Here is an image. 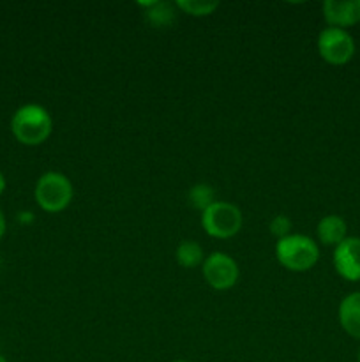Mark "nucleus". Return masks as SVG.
<instances>
[{"label":"nucleus","mask_w":360,"mask_h":362,"mask_svg":"<svg viewBox=\"0 0 360 362\" xmlns=\"http://www.w3.org/2000/svg\"><path fill=\"white\" fill-rule=\"evenodd\" d=\"M11 131L20 144L34 147L48 140L53 131V119L42 106L25 105L13 115Z\"/></svg>","instance_id":"1"},{"label":"nucleus","mask_w":360,"mask_h":362,"mask_svg":"<svg viewBox=\"0 0 360 362\" xmlns=\"http://www.w3.org/2000/svg\"><path fill=\"white\" fill-rule=\"evenodd\" d=\"M275 257L279 264L293 272H306L316 265L320 258V247L311 237L302 233H292L284 239L277 240Z\"/></svg>","instance_id":"2"},{"label":"nucleus","mask_w":360,"mask_h":362,"mask_svg":"<svg viewBox=\"0 0 360 362\" xmlns=\"http://www.w3.org/2000/svg\"><path fill=\"white\" fill-rule=\"evenodd\" d=\"M73 184L64 173L46 172L35 184L34 197L39 207L46 212H62L73 200Z\"/></svg>","instance_id":"3"},{"label":"nucleus","mask_w":360,"mask_h":362,"mask_svg":"<svg viewBox=\"0 0 360 362\" xmlns=\"http://www.w3.org/2000/svg\"><path fill=\"white\" fill-rule=\"evenodd\" d=\"M201 226L215 239H232L242 228V212L228 202H214L201 212Z\"/></svg>","instance_id":"4"},{"label":"nucleus","mask_w":360,"mask_h":362,"mask_svg":"<svg viewBox=\"0 0 360 362\" xmlns=\"http://www.w3.org/2000/svg\"><path fill=\"white\" fill-rule=\"evenodd\" d=\"M318 52L325 62L332 66L348 64L355 55V41L344 28L328 27L318 37Z\"/></svg>","instance_id":"5"},{"label":"nucleus","mask_w":360,"mask_h":362,"mask_svg":"<svg viewBox=\"0 0 360 362\" xmlns=\"http://www.w3.org/2000/svg\"><path fill=\"white\" fill-rule=\"evenodd\" d=\"M201 271H203V278L208 285L214 290H229L236 285V279H239V265L233 260L229 255L226 253H212L210 257L205 258L203 265H201Z\"/></svg>","instance_id":"6"},{"label":"nucleus","mask_w":360,"mask_h":362,"mask_svg":"<svg viewBox=\"0 0 360 362\" xmlns=\"http://www.w3.org/2000/svg\"><path fill=\"white\" fill-rule=\"evenodd\" d=\"M334 267L341 278L360 281V237H346L335 246Z\"/></svg>","instance_id":"7"},{"label":"nucleus","mask_w":360,"mask_h":362,"mask_svg":"<svg viewBox=\"0 0 360 362\" xmlns=\"http://www.w3.org/2000/svg\"><path fill=\"white\" fill-rule=\"evenodd\" d=\"M323 16L330 27L344 28L360 21V0H327L323 2Z\"/></svg>","instance_id":"8"},{"label":"nucleus","mask_w":360,"mask_h":362,"mask_svg":"<svg viewBox=\"0 0 360 362\" xmlns=\"http://www.w3.org/2000/svg\"><path fill=\"white\" fill-rule=\"evenodd\" d=\"M339 322L352 338L360 339V292H353L342 299L339 306Z\"/></svg>","instance_id":"9"},{"label":"nucleus","mask_w":360,"mask_h":362,"mask_svg":"<svg viewBox=\"0 0 360 362\" xmlns=\"http://www.w3.org/2000/svg\"><path fill=\"white\" fill-rule=\"evenodd\" d=\"M318 239L325 246H339L346 239L348 226L346 221L339 216H327L318 223Z\"/></svg>","instance_id":"10"},{"label":"nucleus","mask_w":360,"mask_h":362,"mask_svg":"<svg viewBox=\"0 0 360 362\" xmlns=\"http://www.w3.org/2000/svg\"><path fill=\"white\" fill-rule=\"evenodd\" d=\"M138 6L147 7V20L155 27H169L176 16V6L175 4L166 2H138Z\"/></svg>","instance_id":"11"},{"label":"nucleus","mask_w":360,"mask_h":362,"mask_svg":"<svg viewBox=\"0 0 360 362\" xmlns=\"http://www.w3.org/2000/svg\"><path fill=\"white\" fill-rule=\"evenodd\" d=\"M175 258L179 262V265H182L184 269H193L205 262L203 250H201L200 244L193 243V240H186V243L180 244L176 247Z\"/></svg>","instance_id":"12"},{"label":"nucleus","mask_w":360,"mask_h":362,"mask_svg":"<svg viewBox=\"0 0 360 362\" xmlns=\"http://www.w3.org/2000/svg\"><path fill=\"white\" fill-rule=\"evenodd\" d=\"M176 9L184 11L191 16H208L219 7V2L215 0H176Z\"/></svg>","instance_id":"13"},{"label":"nucleus","mask_w":360,"mask_h":362,"mask_svg":"<svg viewBox=\"0 0 360 362\" xmlns=\"http://www.w3.org/2000/svg\"><path fill=\"white\" fill-rule=\"evenodd\" d=\"M214 189H212L210 186H207V184H198V186L191 187L189 191V204L193 205V207L200 209L201 212L214 204Z\"/></svg>","instance_id":"14"},{"label":"nucleus","mask_w":360,"mask_h":362,"mask_svg":"<svg viewBox=\"0 0 360 362\" xmlns=\"http://www.w3.org/2000/svg\"><path fill=\"white\" fill-rule=\"evenodd\" d=\"M270 233L274 237H277L279 240L292 235V221H289V218H286V216H275L270 221Z\"/></svg>","instance_id":"15"},{"label":"nucleus","mask_w":360,"mask_h":362,"mask_svg":"<svg viewBox=\"0 0 360 362\" xmlns=\"http://www.w3.org/2000/svg\"><path fill=\"white\" fill-rule=\"evenodd\" d=\"M4 233H6V216H4V212L0 211V240H2Z\"/></svg>","instance_id":"16"},{"label":"nucleus","mask_w":360,"mask_h":362,"mask_svg":"<svg viewBox=\"0 0 360 362\" xmlns=\"http://www.w3.org/2000/svg\"><path fill=\"white\" fill-rule=\"evenodd\" d=\"M4 189H6V179H4L2 172H0V194L4 193Z\"/></svg>","instance_id":"17"},{"label":"nucleus","mask_w":360,"mask_h":362,"mask_svg":"<svg viewBox=\"0 0 360 362\" xmlns=\"http://www.w3.org/2000/svg\"><path fill=\"white\" fill-rule=\"evenodd\" d=\"M0 362H7V359L4 356H0Z\"/></svg>","instance_id":"18"},{"label":"nucleus","mask_w":360,"mask_h":362,"mask_svg":"<svg viewBox=\"0 0 360 362\" xmlns=\"http://www.w3.org/2000/svg\"><path fill=\"white\" fill-rule=\"evenodd\" d=\"M175 362H189V361H175Z\"/></svg>","instance_id":"19"},{"label":"nucleus","mask_w":360,"mask_h":362,"mask_svg":"<svg viewBox=\"0 0 360 362\" xmlns=\"http://www.w3.org/2000/svg\"><path fill=\"white\" fill-rule=\"evenodd\" d=\"M359 362H360V352H359Z\"/></svg>","instance_id":"20"}]
</instances>
